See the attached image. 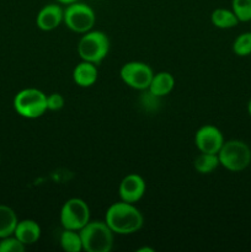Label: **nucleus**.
Instances as JSON below:
<instances>
[{"instance_id":"1","label":"nucleus","mask_w":251,"mask_h":252,"mask_svg":"<svg viewBox=\"0 0 251 252\" xmlns=\"http://www.w3.org/2000/svg\"><path fill=\"white\" fill-rule=\"evenodd\" d=\"M105 221L115 234L130 235L142 229L144 218L134 204L121 201L108 207Z\"/></svg>"},{"instance_id":"2","label":"nucleus","mask_w":251,"mask_h":252,"mask_svg":"<svg viewBox=\"0 0 251 252\" xmlns=\"http://www.w3.org/2000/svg\"><path fill=\"white\" fill-rule=\"evenodd\" d=\"M80 231L83 250L88 252H110L113 248V233L106 221H89Z\"/></svg>"},{"instance_id":"3","label":"nucleus","mask_w":251,"mask_h":252,"mask_svg":"<svg viewBox=\"0 0 251 252\" xmlns=\"http://www.w3.org/2000/svg\"><path fill=\"white\" fill-rule=\"evenodd\" d=\"M218 158L221 166L229 171H243L251 164V149L243 140L231 139L224 142L218 153Z\"/></svg>"},{"instance_id":"4","label":"nucleus","mask_w":251,"mask_h":252,"mask_svg":"<svg viewBox=\"0 0 251 252\" xmlns=\"http://www.w3.org/2000/svg\"><path fill=\"white\" fill-rule=\"evenodd\" d=\"M108 52H110V39L102 31L90 30L86 33H83V37L78 43V53L81 61L90 62L96 65L107 57Z\"/></svg>"},{"instance_id":"5","label":"nucleus","mask_w":251,"mask_h":252,"mask_svg":"<svg viewBox=\"0 0 251 252\" xmlns=\"http://www.w3.org/2000/svg\"><path fill=\"white\" fill-rule=\"evenodd\" d=\"M12 105L17 115L27 120H34L43 116L47 111V95L38 89L27 88L15 95Z\"/></svg>"},{"instance_id":"6","label":"nucleus","mask_w":251,"mask_h":252,"mask_svg":"<svg viewBox=\"0 0 251 252\" xmlns=\"http://www.w3.org/2000/svg\"><path fill=\"white\" fill-rule=\"evenodd\" d=\"M63 22L76 33H86L95 26L96 15L93 7L85 2H71L64 9Z\"/></svg>"},{"instance_id":"7","label":"nucleus","mask_w":251,"mask_h":252,"mask_svg":"<svg viewBox=\"0 0 251 252\" xmlns=\"http://www.w3.org/2000/svg\"><path fill=\"white\" fill-rule=\"evenodd\" d=\"M63 229L81 230L90 221V208L81 198H70L64 202L59 214Z\"/></svg>"},{"instance_id":"8","label":"nucleus","mask_w":251,"mask_h":252,"mask_svg":"<svg viewBox=\"0 0 251 252\" xmlns=\"http://www.w3.org/2000/svg\"><path fill=\"white\" fill-rule=\"evenodd\" d=\"M154 71L143 62H128L123 64L120 70V76L123 83L135 90H148Z\"/></svg>"},{"instance_id":"9","label":"nucleus","mask_w":251,"mask_h":252,"mask_svg":"<svg viewBox=\"0 0 251 252\" xmlns=\"http://www.w3.org/2000/svg\"><path fill=\"white\" fill-rule=\"evenodd\" d=\"M224 142L223 133L216 126H202L194 134V144L201 153L218 154Z\"/></svg>"},{"instance_id":"10","label":"nucleus","mask_w":251,"mask_h":252,"mask_svg":"<svg viewBox=\"0 0 251 252\" xmlns=\"http://www.w3.org/2000/svg\"><path fill=\"white\" fill-rule=\"evenodd\" d=\"M145 189H147V184L144 179L138 174H129L123 177L121 181L118 193H120L121 201L134 204L143 198Z\"/></svg>"},{"instance_id":"11","label":"nucleus","mask_w":251,"mask_h":252,"mask_svg":"<svg viewBox=\"0 0 251 252\" xmlns=\"http://www.w3.org/2000/svg\"><path fill=\"white\" fill-rule=\"evenodd\" d=\"M64 9L58 4H47L38 11L36 25L42 31H53L63 22Z\"/></svg>"},{"instance_id":"12","label":"nucleus","mask_w":251,"mask_h":252,"mask_svg":"<svg viewBox=\"0 0 251 252\" xmlns=\"http://www.w3.org/2000/svg\"><path fill=\"white\" fill-rule=\"evenodd\" d=\"M14 235L24 244L25 246L33 245L41 238V226L32 219H24L17 223Z\"/></svg>"},{"instance_id":"13","label":"nucleus","mask_w":251,"mask_h":252,"mask_svg":"<svg viewBox=\"0 0 251 252\" xmlns=\"http://www.w3.org/2000/svg\"><path fill=\"white\" fill-rule=\"evenodd\" d=\"M98 76L96 64L83 61L74 68L73 80L80 88H90L96 83Z\"/></svg>"},{"instance_id":"14","label":"nucleus","mask_w":251,"mask_h":252,"mask_svg":"<svg viewBox=\"0 0 251 252\" xmlns=\"http://www.w3.org/2000/svg\"><path fill=\"white\" fill-rule=\"evenodd\" d=\"M175 78L169 71H159L153 75L150 85L148 88L150 95L154 97H162L166 96L174 90Z\"/></svg>"},{"instance_id":"15","label":"nucleus","mask_w":251,"mask_h":252,"mask_svg":"<svg viewBox=\"0 0 251 252\" xmlns=\"http://www.w3.org/2000/svg\"><path fill=\"white\" fill-rule=\"evenodd\" d=\"M19 219L12 208L0 204V239L14 235Z\"/></svg>"},{"instance_id":"16","label":"nucleus","mask_w":251,"mask_h":252,"mask_svg":"<svg viewBox=\"0 0 251 252\" xmlns=\"http://www.w3.org/2000/svg\"><path fill=\"white\" fill-rule=\"evenodd\" d=\"M211 21L217 29L221 30L233 29L239 24L238 17L234 14L233 10L224 9V7H218V9L213 10V12L211 14Z\"/></svg>"},{"instance_id":"17","label":"nucleus","mask_w":251,"mask_h":252,"mask_svg":"<svg viewBox=\"0 0 251 252\" xmlns=\"http://www.w3.org/2000/svg\"><path fill=\"white\" fill-rule=\"evenodd\" d=\"M219 165L220 162H219L218 154H209V153H201L193 161L194 170L202 175L212 174Z\"/></svg>"},{"instance_id":"18","label":"nucleus","mask_w":251,"mask_h":252,"mask_svg":"<svg viewBox=\"0 0 251 252\" xmlns=\"http://www.w3.org/2000/svg\"><path fill=\"white\" fill-rule=\"evenodd\" d=\"M61 246L66 252H80L83 250L80 231L64 229L61 234Z\"/></svg>"},{"instance_id":"19","label":"nucleus","mask_w":251,"mask_h":252,"mask_svg":"<svg viewBox=\"0 0 251 252\" xmlns=\"http://www.w3.org/2000/svg\"><path fill=\"white\" fill-rule=\"evenodd\" d=\"M233 52L238 57H248L251 54V31L240 33L233 42Z\"/></svg>"},{"instance_id":"20","label":"nucleus","mask_w":251,"mask_h":252,"mask_svg":"<svg viewBox=\"0 0 251 252\" xmlns=\"http://www.w3.org/2000/svg\"><path fill=\"white\" fill-rule=\"evenodd\" d=\"M231 10L239 22L251 21V0H231Z\"/></svg>"},{"instance_id":"21","label":"nucleus","mask_w":251,"mask_h":252,"mask_svg":"<svg viewBox=\"0 0 251 252\" xmlns=\"http://www.w3.org/2000/svg\"><path fill=\"white\" fill-rule=\"evenodd\" d=\"M26 246L15 235L0 239V252H24Z\"/></svg>"},{"instance_id":"22","label":"nucleus","mask_w":251,"mask_h":252,"mask_svg":"<svg viewBox=\"0 0 251 252\" xmlns=\"http://www.w3.org/2000/svg\"><path fill=\"white\" fill-rule=\"evenodd\" d=\"M64 103H65V100L62 94L53 93L47 96V110L59 111L64 107Z\"/></svg>"},{"instance_id":"23","label":"nucleus","mask_w":251,"mask_h":252,"mask_svg":"<svg viewBox=\"0 0 251 252\" xmlns=\"http://www.w3.org/2000/svg\"><path fill=\"white\" fill-rule=\"evenodd\" d=\"M57 1H58V2H59V4L69 5V4H71V2H75V1H79V0H57Z\"/></svg>"},{"instance_id":"24","label":"nucleus","mask_w":251,"mask_h":252,"mask_svg":"<svg viewBox=\"0 0 251 252\" xmlns=\"http://www.w3.org/2000/svg\"><path fill=\"white\" fill-rule=\"evenodd\" d=\"M137 252H154V249H150V248H142V249H138Z\"/></svg>"},{"instance_id":"25","label":"nucleus","mask_w":251,"mask_h":252,"mask_svg":"<svg viewBox=\"0 0 251 252\" xmlns=\"http://www.w3.org/2000/svg\"><path fill=\"white\" fill-rule=\"evenodd\" d=\"M248 112H249V115H250V117H251V97H250V100H249V102H248Z\"/></svg>"},{"instance_id":"26","label":"nucleus","mask_w":251,"mask_h":252,"mask_svg":"<svg viewBox=\"0 0 251 252\" xmlns=\"http://www.w3.org/2000/svg\"><path fill=\"white\" fill-rule=\"evenodd\" d=\"M250 22H251V21H250Z\"/></svg>"}]
</instances>
